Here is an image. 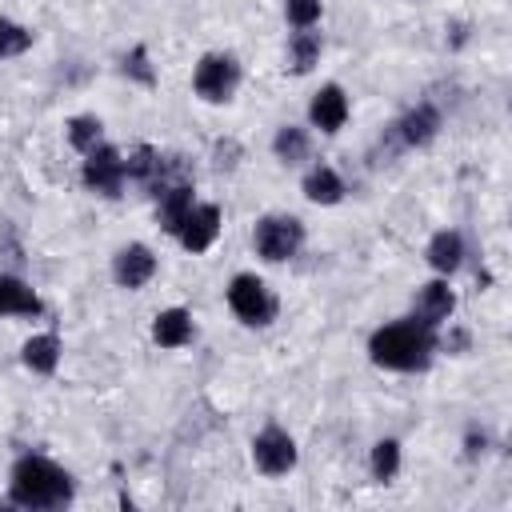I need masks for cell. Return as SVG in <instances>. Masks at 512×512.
Segmentation results:
<instances>
[{"mask_svg": "<svg viewBox=\"0 0 512 512\" xmlns=\"http://www.w3.org/2000/svg\"><path fill=\"white\" fill-rule=\"evenodd\" d=\"M424 260L432 264V272H440V276H452V272L464 264V236H460L456 228H440V232L428 240V248H424Z\"/></svg>", "mask_w": 512, "mask_h": 512, "instance_id": "2e32d148", "label": "cell"}, {"mask_svg": "<svg viewBox=\"0 0 512 512\" xmlns=\"http://www.w3.org/2000/svg\"><path fill=\"white\" fill-rule=\"evenodd\" d=\"M484 452H488V436H484V432H476V428H472V432H468V436H464V456H468V460H480V456H484Z\"/></svg>", "mask_w": 512, "mask_h": 512, "instance_id": "4316f807", "label": "cell"}, {"mask_svg": "<svg viewBox=\"0 0 512 512\" xmlns=\"http://www.w3.org/2000/svg\"><path fill=\"white\" fill-rule=\"evenodd\" d=\"M320 12H324L320 0H284V20L292 28H316L320 24Z\"/></svg>", "mask_w": 512, "mask_h": 512, "instance_id": "cb8c5ba5", "label": "cell"}, {"mask_svg": "<svg viewBox=\"0 0 512 512\" xmlns=\"http://www.w3.org/2000/svg\"><path fill=\"white\" fill-rule=\"evenodd\" d=\"M456 312V292L448 288V280H428V284H420L416 288V296H412V320H420L424 328H440V324H448V316Z\"/></svg>", "mask_w": 512, "mask_h": 512, "instance_id": "ba28073f", "label": "cell"}, {"mask_svg": "<svg viewBox=\"0 0 512 512\" xmlns=\"http://www.w3.org/2000/svg\"><path fill=\"white\" fill-rule=\"evenodd\" d=\"M76 496V484H72V472H64L56 460L48 456H20L12 464V476H8V500L16 508H32V512H48V508H64L72 504Z\"/></svg>", "mask_w": 512, "mask_h": 512, "instance_id": "6da1fadb", "label": "cell"}, {"mask_svg": "<svg viewBox=\"0 0 512 512\" xmlns=\"http://www.w3.org/2000/svg\"><path fill=\"white\" fill-rule=\"evenodd\" d=\"M296 460H300L296 440L280 424H268V428H260L252 436V464H256L260 476H272V480L276 476H288L296 468Z\"/></svg>", "mask_w": 512, "mask_h": 512, "instance_id": "8992f818", "label": "cell"}, {"mask_svg": "<svg viewBox=\"0 0 512 512\" xmlns=\"http://www.w3.org/2000/svg\"><path fill=\"white\" fill-rule=\"evenodd\" d=\"M40 308H44L40 296L20 276H4L0 272V316H36Z\"/></svg>", "mask_w": 512, "mask_h": 512, "instance_id": "ac0fdd59", "label": "cell"}, {"mask_svg": "<svg viewBox=\"0 0 512 512\" xmlns=\"http://www.w3.org/2000/svg\"><path fill=\"white\" fill-rule=\"evenodd\" d=\"M436 348H440L436 332L424 328V324L412 320V316L376 328L372 340H368L372 364H380V368H388V372H424V368L432 364Z\"/></svg>", "mask_w": 512, "mask_h": 512, "instance_id": "7a4b0ae2", "label": "cell"}, {"mask_svg": "<svg viewBox=\"0 0 512 512\" xmlns=\"http://www.w3.org/2000/svg\"><path fill=\"white\" fill-rule=\"evenodd\" d=\"M272 152H276V160L288 164V168L304 164L308 152H312V136H308V128H300V124H284V128L276 132V140H272Z\"/></svg>", "mask_w": 512, "mask_h": 512, "instance_id": "ffe728a7", "label": "cell"}, {"mask_svg": "<svg viewBox=\"0 0 512 512\" xmlns=\"http://www.w3.org/2000/svg\"><path fill=\"white\" fill-rule=\"evenodd\" d=\"M124 76L136 80V84H144V88L156 84V68L148 64V48H144V44H136V48L124 56Z\"/></svg>", "mask_w": 512, "mask_h": 512, "instance_id": "d4e9b609", "label": "cell"}, {"mask_svg": "<svg viewBox=\"0 0 512 512\" xmlns=\"http://www.w3.org/2000/svg\"><path fill=\"white\" fill-rule=\"evenodd\" d=\"M28 48H32V32H28L24 24L0 16V60H16V56H24Z\"/></svg>", "mask_w": 512, "mask_h": 512, "instance_id": "603a6c76", "label": "cell"}, {"mask_svg": "<svg viewBox=\"0 0 512 512\" xmlns=\"http://www.w3.org/2000/svg\"><path fill=\"white\" fill-rule=\"evenodd\" d=\"M252 244H256V256L268 260V264H284L292 260L300 248H304V224L296 216H284V212H268L256 220L252 228Z\"/></svg>", "mask_w": 512, "mask_h": 512, "instance_id": "5b68a950", "label": "cell"}, {"mask_svg": "<svg viewBox=\"0 0 512 512\" xmlns=\"http://www.w3.org/2000/svg\"><path fill=\"white\" fill-rule=\"evenodd\" d=\"M84 188L88 192H100V196H120L124 192V156L112 148V144H100L84 156V172H80Z\"/></svg>", "mask_w": 512, "mask_h": 512, "instance_id": "52a82bcc", "label": "cell"}, {"mask_svg": "<svg viewBox=\"0 0 512 512\" xmlns=\"http://www.w3.org/2000/svg\"><path fill=\"white\" fill-rule=\"evenodd\" d=\"M320 52H324V36L316 28H296L288 36V48H284V68L292 76H308L320 64Z\"/></svg>", "mask_w": 512, "mask_h": 512, "instance_id": "5bb4252c", "label": "cell"}, {"mask_svg": "<svg viewBox=\"0 0 512 512\" xmlns=\"http://www.w3.org/2000/svg\"><path fill=\"white\" fill-rule=\"evenodd\" d=\"M368 464H372V476L376 480H392L400 472V440H392V436L388 440H376Z\"/></svg>", "mask_w": 512, "mask_h": 512, "instance_id": "7402d4cb", "label": "cell"}, {"mask_svg": "<svg viewBox=\"0 0 512 512\" xmlns=\"http://www.w3.org/2000/svg\"><path fill=\"white\" fill-rule=\"evenodd\" d=\"M192 336H196V324H192V312L188 308H164V312H156L152 340L160 348H184V344H192Z\"/></svg>", "mask_w": 512, "mask_h": 512, "instance_id": "9a60e30c", "label": "cell"}, {"mask_svg": "<svg viewBox=\"0 0 512 512\" xmlns=\"http://www.w3.org/2000/svg\"><path fill=\"white\" fill-rule=\"evenodd\" d=\"M228 308H232V316H236L240 324H248V328H268V324L276 320V312H280L276 292H272L256 272L232 276V284H228Z\"/></svg>", "mask_w": 512, "mask_h": 512, "instance_id": "3957f363", "label": "cell"}, {"mask_svg": "<svg viewBox=\"0 0 512 512\" xmlns=\"http://www.w3.org/2000/svg\"><path fill=\"white\" fill-rule=\"evenodd\" d=\"M240 88V60L232 52H204L192 68V92L204 104H228Z\"/></svg>", "mask_w": 512, "mask_h": 512, "instance_id": "277c9868", "label": "cell"}, {"mask_svg": "<svg viewBox=\"0 0 512 512\" xmlns=\"http://www.w3.org/2000/svg\"><path fill=\"white\" fill-rule=\"evenodd\" d=\"M436 132H440V112H436V104H416V108H408V112L396 120V136H400V144H408V148L432 144Z\"/></svg>", "mask_w": 512, "mask_h": 512, "instance_id": "4fadbf2b", "label": "cell"}, {"mask_svg": "<svg viewBox=\"0 0 512 512\" xmlns=\"http://www.w3.org/2000/svg\"><path fill=\"white\" fill-rule=\"evenodd\" d=\"M64 132H68V144H72L76 152H84V156L104 144V124H100V116H92V112L72 116V120L64 124Z\"/></svg>", "mask_w": 512, "mask_h": 512, "instance_id": "44dd1931", "label": "cell"}, {"mask_svg": "<svg viewBox=\"0 0 512 512\" xmlns=\"http://www.w3.org/2000/svg\"><path fill=\"white\" fill-rule=\"evenodd\" d=\"M348 112H352V104H348V96H344L340 84H320V92H316L312 104H308V120H312V128H320L324 136H336V132L348 124Z\"/></svg>", "mask_w": 512, "mask_h": 512, "instance_id": "30bf717a", "label": "cell"}, {"mask_svg": "<svg viewBox=\"0 0 512 512\" xmlns=\"http://www.w3.org/2000/svg\"><path fill=\"white\" fill-rule=\"evenodd\" d=\"M20 360H24V368L36 372V376H52L56 364H60V336H56V332H36V336H28L24 348H20Z\"/></svg>", "mask_w": 512, "mask_h": 512, "instance_id": "e0dca14e", "label": "cell"}, {"mask_svg": "<svg viewBox=\"0 0 512 512\" xmlns=\"http://www.w3.org/2000/svg\"><path fill=\"white\" fill-rule=\"evenodd\" d=\"M196 188H192V180H180V184H168V188H160L156 192V220H160V228L164 232H180V224H184V216L192 212V204H196V196H192Z\"/></svg>", "mask_w": 512, "mask_h": 512, "instance_id": "7c38bea8", "label": "cell"}, {"mask_svg": "<svg viewBox=\"0 0 512 512\" xmlns=\"http://www.w3.org/2000/svg\"><path fill=\"white\" fill-rule=\"evenodd\" d=\"M156 276V256L148 244H124L116 256H112V280L120 288H144L148 280Z\"/></svg>", "mask_w": 512, "mask_h": 512, "instance_id": "8fae6325", "label": "cell"}, {"mask_svg": "<svg viewBox=\"0 0 512 512\" xmlns=\"http://www.w3.org/2000/svg\"><path fill=\"white\" fill-rule=\"evenodd\" d=\"M304 196L312 200V204H340L344 200V180L336 176V168H328V164H316V168H308V176H304Z\"/></svg>", "mask_w": 512, "mask_h": 512, "instance_id": "d6986e66", "label": "cell"}, {"mask_svg": "<svg viewBox=\"0 0 512 512\" xmlns=\"http://www.w3.org/2000/svg\"><path fill=\"white\" fill-rule=\"evenodd\" d=\"M220 224H224V216H220L216 204H192V212L184 216L176 240H180L184 252H208L216 244V236H220Z\"/></svg>", "mask_w": 512, "mask_h": 512, "instance_id": "9c48e42d", "label": "cell"}, {"mask_svg": "<svg viewBox=\"0 0 512 512\" xmlns=\"http://www.w3.org/2000/svg\"><path fill=\"white\" fill-rule=\"evenodd\" d=\"M240 156H244V148H240L232 136H224V140L212 144V168H216V172H232V168L240 164Z\"/></svg>", "mask_w": 512, "mask_h": 512, "instance_id": "484cf974", "label": "cell"}]
</instances>
